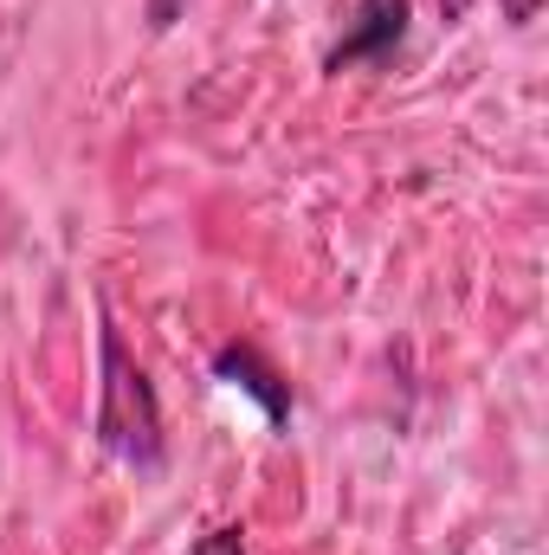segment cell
<instances>
[{
	"instance_id": "6da1fadb",
	"label": "cell",
	"mask_w": 549,
	"mask_h": 555,
	"mask_svg": "<svg viewBox=\"0 0 549 555\" xmlns=\"http://www.w3.org/2000/svg\"><path fill=\"white\" fill-rule=\"evenodd\" d=\"M91 433H98V446H104L117 465H130L142 478H155V472L168 465L162 395H155L149 369L130 356V343H124L111 304H98V414H91Z\"/></svg>"
},
{
	"instance_id": "7a4b0ae2",
	"label": "cell",
	"mask_w": 549,
	"mask_h": 555,
	"mask_svg": "<svg viewBox=\"0 0 549 555\" xmlns=\"http://www.w3.org/2000/svg\"><path fill=\"white\" fill-rule=\"evenodd\" d=\"M408 20H413L408 0H356V20H349V33L323 52V72L343 78V72H362V65H369V72L395 65L401 46H408Z\"/></svg>"
},
{
	"instance_id": "3957f363",
	"label": "cell",
	"mask_w": 549,
	"mask_h": 555,
	"mask_svg": "<svg viewBox=\"0 0 549 555\" xmlns=\"http://www.w3.org/2000/svg\"><path fill=\"white\" fill-rule=\"evenodd\" d=\"M214 382H227L233 395H246V401H259V414L284 426L291 420V382L278 375L272 362L253 349V343H220L214 349Z\"/></svg>"
},
{
	"instance_id": "277c9868",
	"label": "cell",
	"mask_w": 549,
	"mask_h": 555,
	"mask_svg": "<svg viewBox=\"0 0 549 555\" xmlns=\"http://www.w3.org/2000/svg\"><path fill=\"white\" fill-rule=\"evenodd\" d=\"M188 555H246V530H240V524H214V530L194 537Z\"/></svg>"
},
{
	"instance_id": "5b68a950",
	"label": "cell",
	"mask_w": 549,
	"mask_h": 555,
	"mask_svg": "<svg viewBox=\"0 0 549 555\" xmlns=\"http://www.w3.org/2000/svg\"><path fill=\"white\" fill-rule=\"evenodd\" d=\"M142 13H149V33H168L188 13V0H142Z\"/></svg>"
},
{
	"instance_id": "8992f818",
	"label": "cell",
	"mask_w": 549,
	"mask_h": 555,
	"mask_svg": "<svg viewBox=\"0 0 549 555\" xmlns=\"http://www.w3.org/2000/svg\"><path fill=\"white\" fill-rule=\"evenodd\" d=\"M498 13H505V26H518V33H524V26L544 13V0H498Z\"/></svg>"
},
{
	"instance_id": "52a82bcc",
	"label": "cell",
	"mask_w": 549,
	"mask_h": 555,
	"mask_svg": "<svg viewBox=\"0 0 549 555\" xmlns=\"http://www.w3.org/2000/svg\"><path fill=\"white\" fill-rule=\"evenodd\" d=\"M465 13H472V0H439V20H446V26H459Z\"/></svg>"
}]
</instances>
